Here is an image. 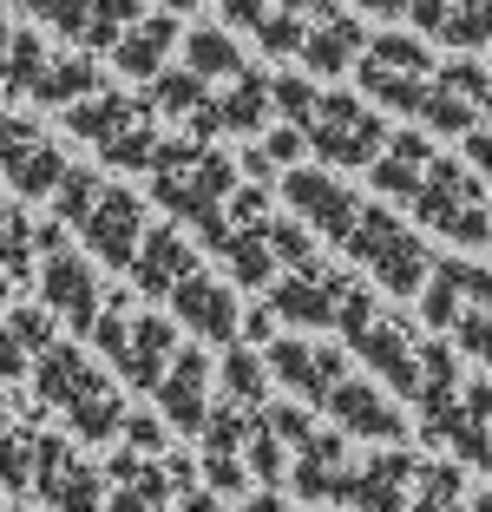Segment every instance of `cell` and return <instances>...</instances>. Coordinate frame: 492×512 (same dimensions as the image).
Listing matches in <instances>:
<instances>
[{
	"label": "cell",
	"mask_w": 492,
	"mask_h": 512,
	"mask_svg": "<svg viewBox=\"0 0 492 512\" xmlns=\"http://www.w3.org/2000/svg\"><path fill=\"white\" fill-rule=\"evenodd\" d=\"M276 191H283V211L296 224H309V237L335 243L342 263L355 276H368L374 289H388V296H420L427 289V276H433L427 237L407 217H394L381 197L355 191L342 171L296 165L276 178Z\"/></svg>",
	"instance_id": "6da1fadb"
},
{
	"label": "cell",
	"mask_w": 492,
	"mask_h": 512,
	"mask_svg": "<svg viewBox=\"0 0 492 512\" xmlns=\"http://www.w3.org/2000/svg\"><path fill=\"white\" fill-rule=\"evenodd\" d=\"M269 106L276 119L296 125L302 145L322 158V171H368L388 145V112H374L355 92H328L309 73H269Z\"/></svg>",
	"instance_id": "7a4b0ae2"
},
{
	"label": "cell",
	"mask_w": 492,
	"mask_h": 512,
	"mask_svg": "<svg viewBox=\"0 0 492 512\" xmlns=\"http://www.w3.org/2000/svg\"><path fill=\"white\" fill-rule=\"evenodd\" d=\"M414 427L420 440H440L453 460H492V381L466 375V362L447 342L420 348V388H414Z\"/></svg>",
	"instance_id": "3957f363"
},
{
	"label": "cell",
	"mask_w": 492,
	"mask_h": 512,
	"mask_svg": "<svg viewBox=\"0 0 492 512\" xmlns=\"http://www.w3.org/2000/svg\"><path fill=\"white\" fill-rule=\"evenodd\" d=\"M53 217L86 243V256L99 263V270H119V276L132 270L138 243H145V230H151L145 197H138L132 184L105 178V165H73L66 171L60 191H53Z\"/></svg>",
	"instance_id": "277c9868"
},
{
	"label": "cell",
	"mask_w": 492,
	"mask_h": 512,
	"mask_svg": "<svg viewBox=\"0 0 492 512\" xmlns=\"http://www.w3.org/2000/svg\"><path fill=\"white\" fill-rule=\"evenodd\" d=\"M33 394H40L46 414H60L73 427L79 447H119V427H125V394L119 381L105 375L79 342H53L33 362Z\"/></svg>",
	"instance_id": "5b68a950"
},
{
	"label": "cell",
	"mask_w": 492,
	"mask_h": 512,
	"mask_svg": "<svg viewBox=\"0 0 492 512\" xmlns=\"http://www.w3.org/2000/svg\"><path fill=\"white\" fill-rule=\"evenodd\" d=\"M145 178H151V204H158L178 230H191V237L243 191L237 158L217 151V145H197V138H184V132L158 145V158H151Z\"/></svg>",
	"instance_id": "8992f818"
},
{
	"label": "cell",
	"mask_w": 492,
	"mask_h": 512,
	"mask_svg": "<svg viewBox=\"0 0 492 512\" xmlns=\"http://www.w3.org/2000/svg\"><path fill=\"white\" fill-rule=\"evenodd\" d=\"M60 125L105 171H151V158H158V145H164V119L151 112L145 92H112L105 86V92H92V99H79V106H66Z\"/></svg>",
	"instance_id": "52a82bcc"
},
{
	"label": "cell",
	"mask_w": 492,
	"mask_h": 512,
	"mask_svg": "<svg viewBox=\"0 0 492 512\" xmlns=\"http://www.w3.org/2000/svg\"><path fill=\"white\" fill-rule=\"evenodd\" d=\"M0 92H14L27 106H79L92 92H105V66L79 46H53L40 27H14L7 53H0Z\"/></svg>",
	"instance_id": "ba28073f"
},
{
	"label": "cell",
	"mask_w": 492,
	"mask_h": 512,
	"mask_svg": "<svg viewBox=\"0 0 492 512\" xmlns=\"http://www.w3.org/2000/svg\"><path fill=\"white\" fill-rule=\"evenodd\" d=\"M178 322L171 316H158V309H132V296H105V309H99V329H92V342H99V355H105V368H112V381L119 388H138V394H151L158 388V375L171 362H178Z\"/></svg>",
	"instance_id": "9c48e42d"
},
{
	"label": "cell",
	"mask_w": 492,
	"mask_h": 512,
	"mask_svg": "<svg viewBox=\"0 0 492 512\" xmlns=\"http://www.w3.org/2000/svg\"><path fill=\"white\" fill-rule=\"evenodd\" d=\"M420 329L453 335V355H473L479 368H492V270L479 263H433L427 289H420Z\"/></svg>",
	"instance_id": "30bf717a"
},
{
	"label": "cell",
	"mask_w": 492,
	"mask_h": 512,
	"mask_svg": "<svg viewBox=\"0 0 492 512\" xmlns=\"http://www.w3.org/2000/svg\"><path fill=\"white\" fill-rule=\"evenodd\" d=\"M335 335H342V348L394 394V401H401V394L414 401V388H420V348H427V329H420V322H407L401 309H381L374 289H368V296L342 316V329H335Z\"/></svg>",
	"instance_id": "8fae6325"
},
{
	"label": "cell",
	"mask_w": 492,
	"mask_h": 512,
	"mask_svg": "<svg viewBox=\"0 0 492 512\" xmlns=\"http://www.w3.org/2000/svg\"><path fill=\"white\" fill-rule=\"evenodd\" d=\"M407 217H420V237H447L460 243V250H479V243H492V197H486V178H479L473 165H460V158H433L427 178H420V191L407 197Z\"/></svg>",
	"instance_id": "7c38bea8"
},
{
	"label": "cell",
	"mask_w": 492,
	"mask_h": 512,
	"mask_svg": "<svg viewBox=\"0 0 492 512\" xmlns=\"http://www.w3.org/2000/svg\"><path fill=\"white\" fill-rule=\"evenodd\" d=\"M361 296H368V276L342 270V263H328V256H309V263L283 270L263 289V309L276 316V329L289 322L296 335H328V329H342V316Z\"/></svg>",
	"instance_id": "4fadbf2b"
},
{
	"label": "cell",
	"mask_w": 492,
	"mask_h": 512,
	"mask_svg": "<svg viewBox=\"0 0 492 512\" xmlns=\"http://www.w3.org/2000/svg\"><path fill=\"white\" fill-rule=\"evenodd\" d=\"M433 46L420 40V33H368V46H361L355 60V79H361V99H368L374 112H407V119H420V99H427V79H433Z\"/></svg>",
	"instance_id": "5bb4252c"
},
{
	"label": "cell",
	"mask_w": 492,
	"mask_h": 512,
	"mask_svg": "<svg viewBox=\"0 0 492 512\" xmlns=\"http://www.w3.org/2000/svg\"><path fill=\"white\" fill-rule=\"evenodd\" d=\"M66 171H73V158L60 151L53 125L33 119V112H14L0 92V178H7V191L20 204H53Z\"/></svg>",
	"instance_id": "9a60e30c"
},
{
	"label": "cell",
	"mask_w": 492,
	"mask_h": 512,
	"mask_svg": "<svg viewBox=\"0 0 492 512\" xmlns=\"http://www.w3.org/2000/svg\"><path fill=\"white\" fill-rule=\"evenodd\" d=\"M263 368H269V381H276L289 401H302V407H315V414H322L328 394L355 375V355H348L342 342H328V335L276 329V342L263 348Z\"/></svg>",
	"instance_id": "2e32d148"
},
{
	"label": "cell",
	"mask_w": 492,
	"mask_h": 512,
	"mask_svg": "<svg viewBox=\"0 0 492 512\" xmlns=\"http://www.w3.org/2000/svg\"><path fill=\"white\" fill-rule=\"evenodd\" d=\"M33 283H40V309L60 322V329H73V335L99 329V309H105V296H112V283H105V270L86 250H73V243L46 250Z\"/></svg>",
	"instance_id": "e0dca14e"
},
{
	"label": "cell",
	"mask_w": 492,
	"mask_h": 512,
	"mask_svg": "<svg viewBox=\"0 0 492 512\" xmlns=\"http://www.w3.org/2000/svg\"><path fill=\"white\" fill-rule=\"evenodd\" d=\"M420 125L427 132H447V138H466L479 125H492V66L440 60L427 79V99H420Z\"/></svg>",
	"instance_id": "ac0fdd59"
},
{
	"label": "cell",
	"mask_w": 492,
	"mask_h": 512,
	"mask_svg": "<svg viewBox=\"0 0 492 512\" xmlns=\"http://www.w3.org/2000/svg\"><path fill=\"white\" fill-rule=\"evenodd\" d=\"M33 493L46 512H105V467H92L73 434H46L33 447Z\"/></svg>",
	"instance_id": "d6986e66"
},
{
	"label": "cell",
	"mask_w": 492,
	"mask_h": 512,
	"mask_svg": "<svg viewBox=\"0 0 492 512\" xmlns=\"http://www.w3.org/2000/svg\"><path fill=\"white\" fill-rule=\"evenodd\" d=\"M322 421L335 427L342 440H368V447H407V434H414V421H407V407L394 401L388 388L374 375H348L342 388L328 394Z\"/></svg>",
	"instance_id": "ffe728a7"
},
{
	"label": "cell",
	"mask_w": 492,
	"mask_h": 512,
	"mask_svg": "<svg viewBox=\"0 0 492 512\" xmlns=\"http://www.w3.org/2000/svg\"><path fill=\"white\" fill-rule=\"evenodd\" d=\"M210 407H217V368H210V348L204 342H184L178 362L164 368L158 388H151V414H158L164 427H178V434L204 440Z\"/></svg>",
	"instance_id": "44dd1931"
},
{
	"label": "cell",
	"mask_w": 492,
	"mask_h": 512,
	"mask_svg": "<svg viewBox=\"0 0 492 512\" xmlns=\"http://www.w3.org/2000/svg\"><path fill=\"white\" fill-rule=\"evenodd\" d=\"M276 119V106H269V73L263 66H243L237 79H224V86H210V106L197 112L191 125H184V138H197V145H217V138H243L250 145L263 125Z\"/></svg>",
	"instance_id": "7402d4cb"
},
{
	"label": "cell",
	"mask_w": 492,
	"mask_h": 512,
	"mask_svg": "<svg viewBox=\"0 0 492 512\" xmlns=\"http://www.w3.org/2000/svg\"><path fill=\"white\" fill-rule=\"evenodd\" d=\"M164 316L178 322L184 335L210 342V348H230L243 335L237 283H230V276H210V270H191V276H184V283L171 289V302H164Z\"/></svg>",
	"instance_id": "603a6c76"
},
{
	"label": "cell",
	"mask_w": 492,
	"mask_h": 512,
	"mask_svg": "<svg viewBox=\"0 0 492 512\" xmlns=\"http://www.w3.org/2000/svg\"><path fill=\"white\" fill-rule=\"evenodd\" d=\"M420 453L407 447H374L368 460H355L342 480V499L335 506L348 512H407V499H414V480H420Z\"/></svg>",
	"instance_id": "cb8c5ba5"
},
{
	"label": "cell",
	"mask_w": 492,
	"mask_h": 512,
	"mask_svg": "<svg viewBox=\"0 0 492 512\" xmlns=\"http://www.w3.org/2000/svg\"><path fill=\"white\" fill-rule=\"evenodd\" d=\"M361 46H368V20L355 14V7H342V0H328L322 14L302 27V46H296V73H309L315 86L335 73H355Z\"/></svg>",
	"instance_id": "d4e9b609"
},
{
	"label": "cell",
	"mask_w": 492,
	"mask_h": 512,
	"mask_svg": "<svg viewBox=\"0 0 492 512\" xmlns=\"http://www.w3.org/2000/svg\"><path fill=\"white\" fill-rule=\"evenodd\" d=\"M191 270H204V256H197L191 230H178L171 217H158V224L145 230V243H138L125 283H132L138 296H151V302H171V289H178Z\"/></svg>",
	"instance_id": "484cf974"
},
{
	"label": "cell",
	"mask_w": 492,
	"mask_h": 512,
	"mask_svg": "<svg viewBox=\"0 0 492 512\" xmlns=\"http://www.w3.org/2000/svg\"><path fill=\"white\" fill-rule=\"evenodd\" d=\"M184 46V27H178V14H164V7H145V14L125 27V40L105 53V66L112 73H125V79H138V86H151V79L171 66V53Z\"/></svg>",
	"instance_id": "4316f807"
},
{
	"label": "cell",
	"mask_w": 492,
	"mask_h": 512,
	"mask_svg": "<svg viewBox=\"0 0 492 512\" xmlns=\"http://www.w3.org/2000/svg\"><path fill=\"white\" fill-rule=\"evenodd\" d=\"M407 20L427 46H447V53L492 46V0H414Z\"/></svg>",
	"instance_id": "83f0119b"
},
{
	"label": "cell",
	"mask_w": 492,
	"mask_h": 512,
	"mask_svg": "<svg viewBox=\"0 0 492 512\" xmlns=\"http://www.w3.org/2000/svg\"><path fill=\"white\" fill-rule=\"evenodd\" d=\"M433 158H440V145H433L420 125H414V132H394L388 145H381V158L368 165V191L381 197V204H401V211H407V197L420 191V178H427Z\"/></svg>",
	"instance_id": "f1b7e54d"
},
{
	"label": "cell",
	"mask_w": 492,
	"mask_h": 512,
	"mask_svg": "<svg viewBox=\"0 0 492 512\" xmlns=\"http://www.w3.org/2000/svg\"><path fill=\"white\" fill-rule=\"evenodd\" d=\"M53 342H60V322L46 316V309H7V316H0V388L27 381L33 362H40Z\"/></svg>",
	"instance_id": "f546056e"
},
{
	"label": "cell",
	"mask_w": 492,
	"mask_h": 512,
	"mask_svg": "<svg viewBox=\"0 0 492 512\" xmlns=\"http://www.w3.org/2000/svg\"><path fill=\"white\" fill-rule=\"evenodd\" d=\"M178 53H184V66H191L204 86H224V79H237L243 66H250L230 27H184V46H178Z\"/></svg>",
	"instance_id": "4dcf8cb0"
},
{
	"label": "cell",
	"mask_w": 492,
	"mask_h": 512,
	"mask_svg": "<svg viewBox=\"0 0 492 512\" xmlns=\"http://www.w3.org/2000/svg\"><path fill=\"white\" fill-rule=\"evenodd\" d=\"M33 447H40L33 414H14L0 394V493H33Z\"/></svg>",
	"instance_id": "1f68e13d"
},
{
	"label": "cell",
	"mask_w": 492,
	"mask_h": 512,
	"mask_svg": "<svg viewBox=\"0 0 492 512\" xmlns=\"http://www.w3.org/2000/svg\"><path fill=\"white\" fill-rule=\"evenodd\" d=\"M145 99H151V112H158V119H171V125L184 132V125H191L197 112L210 106V86H204V79H197L184 60H171V66H164V73L145 86Z\"/></svg>",
	"instance_id": "d6a6232c"
},
{
	"label": "cell",
	"mask_w": 492,
	"mask_h": 512,
	"mask_svg": "<svg viewBox=\"0 0 492 512\" xmlns=\"http://www.w3.org/2000/svg\"><path fill=\"white\" fill-rule=\"evenodd\" d=\"M217 401L269 407V368H263V348H250V342H230V348H224V362H217Z\"/></svg>",
	"instance_id": "836d02e7"
},
{
	"label": "cell",
	"mask_w": 492,
	"mask_h": 512,
	"mask_svg": "<svg viewBox=\"0 0 492 512\" xmlns=\"http://www.w3.org/2000/svg\"><path fill=\"white\" fill-rule=\"evenodd\" d=\"M0 276H7V283L40 276V217H33L27 204H7V211H0Z\"/></svg>",
	"instance_id": "e575fe53"
},
{
	"label": "cell",
	"mask_w": 492,
	"mask_h": 512,
	"mask_svg": "<svg viewBox=\"0 0 492 512\" xmlns=\"http://www.w3.org/2000/svg\"><path fill=\"white\" fill-rule=\"evenodd\" d=\"M0 7H14V14L40 20V27H53L66 46H79V53H86V40H92V7H99V0H0Z\"/></svg>",
	"instance_id": "d590c367"
},
{
	"label": "cell",
	"mask_w": 492,
	"mask_h": 512,
	"mask_svg": "<svg viewBox=\"0 0 492 512\" xmlns=\"http://www.w3.org/2000/svg\"><path fill=\"white\" fill-rule=\"evenodd\" d=\"M407 512H466V473L453 460H427L414 480V499Z\"/></svg>",
	"instance_id": "8d00e7d4"
},
{
	"label": "cell",
	"mask_w": 492,
	"mask_h": 512,
	"mask_svg": "<svg viewBox=\"0 0 492 512\" xmlns=\"http://www.w3.org/2000/svg\"><path fill=\"white\" fill-rule=\"evenodd\" d=\"M119 447L125 453H171V427L158 421V414H125V427H119Z\"/></svg>",
	"instance_id": "74e56055"
},
{
	"label": "cell",
	"mask_w": 492,
	"mask_h": 512,
	"mask_svg": "<svg viewBox=\"0 0 492 512\" xmlns=\"http://www.w3.org/2000/svg\"><path fill=\"white\" fill-rule=\"evenodd\" d=\"M237 342H250V348H269L276 342V316H269L263 302H256V309H243V335Z\"/></svg>",
	"instance_id": "f35d334b"
},
{
	"label": "cell",
	"mask_w": 492,
	"mask_h": 512,
	"mask_svg": "<svg viewBox=\"0 0 492 512\" xmlns=\"http://www.w3.org/2000/svg\"><path fill=\"white\" fill-rule=\"evenodd\" d=\"M466 165H473L479 178H492V125H479V132H466Z\"/></svg>",
	"instance_id": "ab89813d"
},
{
	"label": "cell",
	"mask_w": 492,
	"mask_h": 512,
	"mask_svg": "<svg viewBox=\"0 0 492 512\" xmlns=\"http://www.w3.org/2000/svg\"><path fill=\"white\" fill-rule=\"evenodd\" d=\"M342 7H355L361 20H407V7H414V0H342Z\"/></svg>",
	"instance_id": "60d3db41"
},
{
	"label": "cell",
	"mask_w": 492,
	"mask_h": 512,
	"mask_svg": "<svg viewBox=\"0 0 492 512\" xmlns=\"http://www.w3.org/2000/svg\"><path fill=\"white\" fill-rule=\"evenodd\" d=\"M243 512H289V506H283V493H250Z\"/></svg>",
	"instance_id": "b9f144b4"
},
{
	"label": "cell",
	"mask_w": 492,
	"mask_h": 512,
	"mask_svg": "<svg viewBox=\"0 0 492 512\" xmlns=\"http://www.w3.org/2000/svg\"><path fill=\"white\" fill-rule=\"evenodd\" d=\"M164 14H191V7H204V0H158Z\"/></svg>",
	"instance_id": "7bdbcfd3"
},
{
	"label": "cell",
	"mask_w": 492,
	"mask_h": 512,
	"mask_svg": "<svg viewBox=\"0 0 492 512\" xmlns=\"http://www.w3.org/2000/svg\"><path fill=\"white\" fill-rule=\"evenodd\" d=\"M466 512H492V493H473V506H466Z\"/></svg>",
	"instance_id": "ee69618b"
},
{
	"label": "cell",
	"mask_w": 492,
	"mask_h": 512,
	"mask_svg": "<svg viewBox=\"0 0 492 512\" xmlns=\"http://www.w3.org/2000/svg\"><path fill=\"white\" fill-rule=\"evenodd\" d=\"M7 289H14V283H7V276H0V316H7Z\"/></svg>",
	"instance_id": "f6af8a7d"
},
{
	"label": "cell",
	"mask_w": 492,
	"mask_h": 512,
	"mask_svg": "<svg viewBox=\"0 0 492 512\" xmlns=\"http://www.w3.org/2000/svg\"><path fill=\"white\" fill-rule=\"evenodd\" d=\"M7 512H40V506H7Z\"/></svg>",
	"instance_id": "bcb514c9"
},
{
	"label": "cell",
	"mask_w": 492,
	"mask_h": 512,
	"mask_svg": "<svg viewBox=\"0 0 492 512\" xmlns=\"http://www.w3.org/2000/svg\"><path fill=\"white\" fill-rule=\"evenodd\" d=\"M0 512H7V499H0Z\"/></svg>",
	"instance_id": "7dc6e473"
},
{
	"label": "cell",
	"mask_w": 492,
	"mask_h": 512,
	"mask_svg": "<svg viewBox=\"0 0 492 512\" xmlns=\"http://www.w3.org/2000/svg\"><path fill=\"white\" fill-rule=\"evenodd\" d=\"M0 211H7V204H0Z\"/></svg>",
	"instance_id": "c3c4849f"
},
{
	"label": "cell",
	"mask_w": 492,
	"mask_h": 512,
	"mask_svg": "<svg viewBox=\"0 0 492 512\" xmlns=\"http://www.w3.org/2000/svg\"><path fill=\"white\" fill-rule=\"evenodd\" d=\"M486 467H492V460H486Z\"/></svg>",
	"instance_id": "681fc988"
}]
</instances>
